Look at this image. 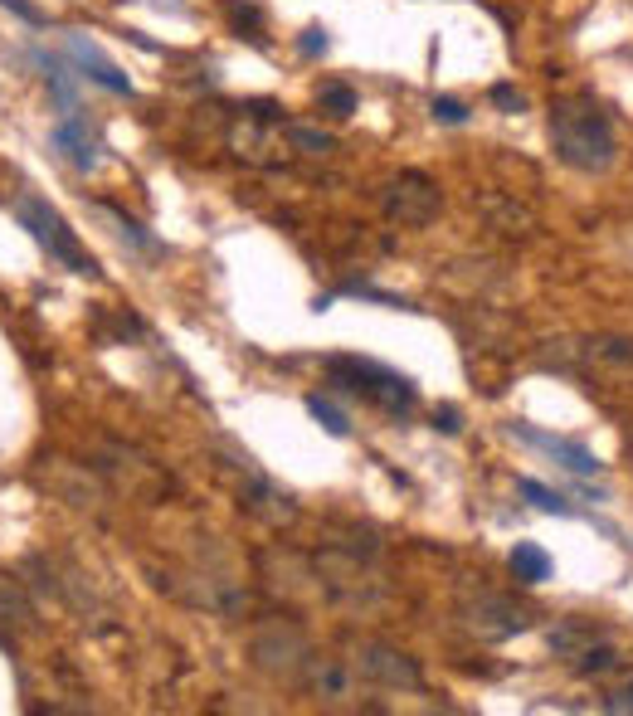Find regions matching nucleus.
Returning <instances> with one entry per match:
<instances>
[{
	"label": "nucleus",
	"mask_w": 633,
	"mask_h": 716,
	"mask_svg": "<svg viewBox=\"0 0 633 716\" xmlns=\"http://www.w3.org/2000/svg\"><path fill=\"white\" fill-rule=\"evenodd\" d=\"M551 147L566 166H575V171H609L614 151H618L609 112L585 93L560 97V103L551 107Z\"/></svg>",
	"instance_id": "f257e3e1"
},
{
	"label": "nucleus",
	"mask_w": 633,
	"mask_h": 716,
	"mask_svg": "<svg viewBox=\"0 0 633 716\" xmlns=\"http://www.w3.org/2000/svg\"><path fill=\"white\" fill-rule=\"evenodd\" d=\"M15 220L30 230V239L39 249H49V259L54 263H64L68 273H83V278H97V263H93V254L78 244V234L64 224V215L54 210L49 200H39V195H30L25 190L20 200H15Z\"/></svg>",
	"instance_id": "f03ea898"
},
{
	"label": "nucleus",
	"mask_w": 633,
	"mask_h": 716,
	"mask_svg": "<svg viewBox=\"0 0 633 716\" xmlns=\"http://www.w3.org/2000/svg\"><path fill=\"white\" fill-rule=\"evenodd\" d=\"M327 375H332L336 390L371 400V404H380V410H390V414H404V410L414 404V385L404 381V375H395V371L375 366V361L336 356V361H327Z\"/></svg>",
	"instance_id": "7ed1b4c3"
},
{
	"label": "nucleus",
	"mask_w": 633,
	"mask_h": 716,
	"mask_svg": "<svg viewBox=\"0 0 633 716\" xmlns=\"http://www.w3.org/2000/svg\"><path fill=\"white\" fill-rule=\"evenodd\" d=\"M380 205H385V215L395 224H404V230H424V224L439 215L444 195H439V180H434V176L400 171L385 190H380Z\"/></svg>",
	"instance_id": "20e7f679"
},
{
	"label": "nucleus",
	"mask_w": 633,
	"mask_h": 716,
	"mask_svg": "<svg viewBox=\"0 0 633 716\" xmlns=\"http://www.w3.org/2000/svg\"><path fill=\"white\" fill-rule=\"evenodd\" d=\"M230 151L249 166H278L288 157V128H278V118H263V112H239L230 128Z\"/></svg>",
	"instance_id": "39448f33"
},
{
	"label": "nucleus",
	"mask_w": 633,
	"mask_h": 716,
	"mask_svg": "<svg viewBox=\"0 0 633 716\" xmlns=\"http://www.w3.org/2000/svg\"><path fill=\"white\" fill-rule=\"evenodd\" d=\"M249 653H253V663H259L263 672H278V678H298L302 663H312L307 639L292 624H269L263 634H253Z\"/></svg>",
	"instance_id": "423d86ee"
},
{
	"label": "nucleus",
	"mask_w": 633,
	"mask_h": 716,
	"mask_svg": "<svg viewBox=\"0 0 633 716\" xmlns=\"http://www.w3.org/2000/svg\"><path fill=\"white\" fill-rule=\"evenodd\" d=\"M356 668L371 682H380V687H395V692H419V687H424L419 663H414L410 653L390 649V643H361V649H356Z\"/></svg>",
	"instance_id": "0eeeda50"
},
{
	"label": "nucleus",
	"mask_w": 633,
	"mask_h": 716,
	"mask_svg": "<svg viewBox=\"0 0 633 716\" xmlns=\"http://www.w3.org/2000/svg\"><path fill=\"white\" fill-rule=\"evenodd\" d=\"M458 614H463V624H468L477 639H512V634H522V629L531 624V614L522 605H512L506 595H487V589L477 599H468Z\"/></svg>",
	"instance_id": "6e6552de"
},
{
	"label": "nucleus",
	"mask_w": 633,
	"mask_h": 716,
	"mask_svg": "<svg viewBox=\"0 0 633 716\" xmlns=\"http://www.w3.org/2000/svg\"><path fill=\"white\" fill-rule=\"evenodd\" d=\"M239 502H244V512H253L259 522H269V527H283V522H292V517H298V507H292L288 493H278L269 477H259V473H249V468H244Z\"/></svg>",
	"instance_id": "1a4fd4ad"
},
{
	"label": "nucleus",
	"mask_w": 633,
	"mask_h": 716,
	"mask_svg": "<svg viewBox=\"0 0 633 716\" xmlns=\"http://www.w3.org/2000/svg\"><path fill=\"white\" fill-rule=\"evenodd\" d=\"M68 59H74L83 68V78H93L97 88H107V93H122V97H132V78L122 74L117 64L107 59L103 49L93 45V39H83V35H68Z\"/></svg>",
	"instance_id": "9d476101"
},
{
	"label": "nucleus",
	"mask_w": 633,
	"mask_h": 716,
	"mask_svg": "<svg viewBox=\"0 0 633 716\" xmlns=\"http://www.w3.org/2000/svg\"><path fill=\"white\" fill-rule=\"evenodd\" d=\"M49 142L59 147L64 157H68V161L78 166V171H93V166H97V147H93V137H88V128H83V122L74 118V112H68V118L59 122V128L49 132Z\"/></svg>",
	"instance_id": "9b49d317"
},
{
	"label": "nucleus",
	"mask_w": 633,
	"mask_h": 716,
	"mask_svg": "<svg viewBox=\"0 0 633 716\" xmlns=\"http://www.w3.org/2000/svg\"><path fill=\"white\" fill-rule=\"evenodd\" d=\"M506 566H512V575H516L522 585L551 580V556H546L536 541H516V551H512V560H506Z\"/></svg>",
	"instance_id": "f8f14e48"
},
{
	"label": "nucleus",
	"mask_w": 633,
	"mask_h": 716,
	"mask_svg": "<svg viewBox=\"0 0 633 716\" xmlns=\"http://www.w3.org/2000/svg\"><path fill=\"white\" fill-rule=\"evenodd\" d=\"M516 434H522V439H531L536 448H551V454H560V458H566L570 468H575V473H595V468H599V458H595V454H585L580 444L551 439V434H536V429H526V424H516Z\"/></svg>",
	"instance_id": "ddd939ff"
},
{
	"label": "nucleus",
	"mask_w": 633,
	"mask_h": 716,
	"mask_svg": "<svg viewBox=\"0 0 633 716\" xmlns=\"http://www.w3.org/2000/svg\"><path fill=\"white\" fill-rule=\"evenodd\" d=\"M0 624H15V629H30V624H35L30 599H25L20 585L5 580V575H0Z\"/></svg>",
	"instance_id": "4468645a"
},
{
	"label": "nucleus",
	"mask_w": 633,
	"mask_h": 716,
	"mask_svg": "<svg viewBox=\"0 0 633 716\" xmlns=\"http://www.w3.org/2000/svg\"><path fill=\"white\" fill-rule=\"evenodd\" d=\"M35 64L45 68V83H49V93H54V103H59L64 112H74V88H68V74H64V59L59 54H45V49H35Z\"/></svg>",
	"instance_id": "2eb2a0df"
},
{
	"label": "nucleus",
	"mask_w": 633,
	"mask_h": 716,
	"mask_svg": "<svg viewBox=\"0 0 633 716\" xmlns=\"http://www.w3.org/2000/svg\"><path fill=\"white\" fill-rule=\"evenodd\" d=\"M589 643H595V629H589L585 619H566V624L551 634V649H556L560 658H580Z\"/></svg>",
	"instance_id": "dca6fc26"
},
{
	"label": "nucleus",
	"mask_w": 633,
	"mask_h": 716,
	"mask_svg": "<svg viewBox=\"0 0 633 716\" xmlns=\"http://www.w3.org/2000/svg\"><path fill=\"white\" fill-rule=\"evenodd\" d=\"M97 215L117 224V234H122V239H127V244H132V249H142V254H157V249H161L157 239H151V234L142 230V224L132 220V215H122V210H112V205H97Z\"/></svg>",
	"instance_id": "f3484780"
},
{
	"label": "nucleus",
	"mask_w": 633,
	"mask_h": 716,
	"mask_svg": "<svg viewBox=\"0 0 633 716\" xmlns=\"http://www.w3.org/2000/svg\"><path fill=\"white\" fill-rule=\"evenodd\" d=\"M614 668H618V649H609V643H589V649L575 658L580 678H599V672H614Z\"/></svg>",
	"instance_id": "a211bd4d"
},
{
	"label": "nucleus",
	"mask_w": 633,
	"mask_h": 716,
	"mask_svg": "<svg viewBox=\"0 0 633 716\" xmlns=\"http://www.w3.org/2000/svg\"><path fill=\"white\" fill-rule=\"evenodd\" d=\"M312 687L322 697H351V678H346V668H336V663H317L312 668Z\"/></svg>",
	"instance_id": "6ab92c4d"
},
{
	"label": "nucleus",
	"mask_w": 633,
	"mask_h": 716,
	"mask_svg": "<svg viewBox=\"0 0 633 716\" xmlns=\"http://www.w3.org/2000/svg\"><path fill=\"white\" fill-rule=\"evenodd\" d=\"M317 103L327 107L332 118H351V112H356V88H351V83H322Z\"/></svg>",
	"instance_id": "aec40b11"
},
{
	"label": "nucleus",
	"mask_w": 633,
	"mask_h": 716,
	"mask_svg": "<svg viewBox=\"0 0 633 716\" xmlns=\"http://www.w3.org/2000/svg\"><path fill=\"white\" fill-rule=\"evenodd\" d=\"M307 410H312V419H317V424L327 429V434H336V439H346V434H351V419H346L342 410H336L332 400H322V395H307Z\"/></svg>",
	"instance_id": "412c9836"
},
{
	"label": "nucleus",
	"mask_w": 633,
	"mask_h": 716,
	"mask_svg": "<svg viewBox=\"0 0 633 716\" xmlns=\"http://www.w3.org/2000/svg\"><path fill=\"white\" fill-rule=\"evenodd\" d=\"M288 142L302 147V151H317V157H322V151H332V137L317 132V128H288Z\"/></svg>",
	"instance_id": "4be33fe9"
},
{
	"label": "nucleus",
	"mask_w": 633,
	"mask_h": 716,
	"mask_svg": "<svg viewBox=\"0 0 633 716\" xmlns=\"http://www.w3.org/2000/svg\"><path fill=\"white\" fill-rule=\"evenodd\" d=\"M516 487H522V493H526L531 502H536L541 512H570V507H566V502H560L556 493H546V487H541V483H531V477H522V483H516Z\"/></svg>",
	"instance_id": "5701e85b"
},
{
	"label": "nucleus",
	"mask_w": 633,
	"mask_h": 716,
	"mask_svg": "<svg viewBox=\"0 0 633 716\" xmlns=\"http://www.w3.org/2000/svg\"><path fill=\"white\" fill-rule=\"evenodd\" d=\"M429 112H434L439 122H448V128H458V122H468V107H463L458 97H434V103H429Z\"/></svg>",
	"instance_id": "b1692460"
},
{
	"label": "nucleus",
	"mask_w": 633,
	"mask_h": 716,
	"mask_svg": "<svg viewBox=\"0 0 633 716\" xmlns=\"http://www.w3.org/2000/svg\"><path fill=\"white\" fill-rule=\"evenodd\" d=\"M0 10H10V15L25 20V25H45V10L30 5V0H0Z\"/></svg>",
	"instance_id": "393cba45"
},
{
	"label": "nucleus",
	"mask_w": 633,
	"mask_h": 716,
	"mask_svg": "<svg viewBox=\"0 0 633 716\" xmlns=\"http://www.w3.org/2000/svg\"><path fill=\"white\" fill-rule=\"evenodd\" d=\"M492 103H497V107H506V112H522V103H526V97L516 93L512 83H497V88H492Z\"/></svg>",
	"instance_id": "a878e982"
},
{
	"label": "nucleus",
	"mask_w": 633,
	"mask_h": 716,
	"mask_svg": "<svg viewBox=\"0 0 633 716\" xmlns=\"http://www.w3.org/2000/svg\"><path fill=\"white\" fill-rule=\"evenodd\" d=\"M230 15H234V25H239V30L249 25V35L259 39V10H253V5H239V0H234V5H230Z\"/></svg>",
	"instance_id": "bb28decb"
},
{
	"label": "nucleus",
	"mask_w": 633,
	"mask_h": 716,
	"mask_svg": "<svg viewBox=\"0 0 633 716\" xmlns=\"http://www.w3.org/2000/svg\"><path fill=\"white\" fill-rule=\"evenodd\" d=\"M604 711H633V682L628 687H614V692L604 697Z\"/></svg>",
	"instance_id": "cd10ccee"
},
{
	"label": "nucleus",
	"mask_w": 633,
	"mask_h": 716,
	"mask_svg": "<svg viewBox=\"0 0 633 716\" xmlns=\"http://www.w3.org/2000/svg\"><path fill=\"white\" fill-rule=\"evenodd\" d=\"M302 54H327V30H302Z\"/></svg>",
	"instance_id": "c85d7f7f"
},
{
	"label": "nucleus",
	"mask_w": 633,
	"mask_h": 716,
	"mask_svg": "<svg viewBox=\"0 0 633 716\" xmlns=\"http://www.w3.org/2000/svg\"><path fill=\"white\" fill-rule=\"evenodd\" d=\"M434 429H444V434H458L463 424H458V410H439L434 414Z\"/></svg>",
	"instance_id": "c756f323"
}]
</instances>
